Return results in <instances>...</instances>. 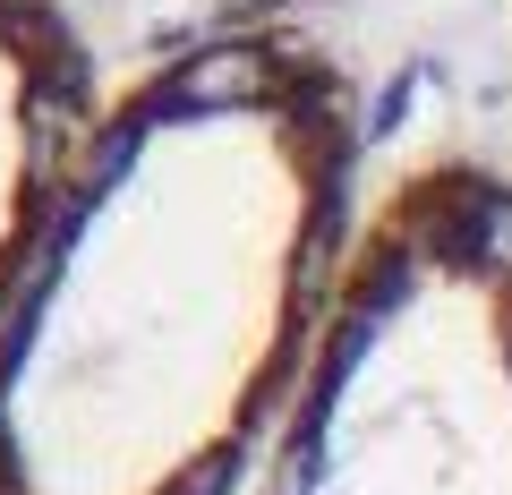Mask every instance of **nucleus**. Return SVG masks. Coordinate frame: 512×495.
I'll return each instance as SVG.
<instances>
[{"mask_svg":"<svg viewBox=\"0 0 512 495\" xmlns=\"http://www.w3.org/2000/svg\"><path fill=\"white\" fill-rule=\"evenodd\" d=\"M77 18L86 9H171L188 18V35H214V26H308L316 9H342V0H69Z\"/></svg>","mask_w":512,"mask_h":495,"instance_id":"4","label":"nucleus"},{"mask_svg":"<svg viewBox=\"0 0 512 495\" xmlns=\"http://www.w3.org/2000/svg\"><path fill=\"white\" fill-rule=\"evenodd\" d=\"M367 120L308 26L111 86L0 316V495H248L367 231Z\"/></svg>","mask_w":512,"mask_h":495,"instance_id":"1","label":"nucleus"},{"mask_svg":"<svg viewBox=\"0 0 512 495\" xmlns=\"http://www.w3.org/2000/svg\"><path fill=\"white\" fill-rule=\"evenodd\" d=\"M248 495H512V163L453 146L376 188Z\"/></svg>","mask_w":512,"mask_h":495,"instance_id":"2","label":"nucleus"},{"mask_svg":"<svg viewBox=\"0 0 512 495\" xmlns=\"http://www.w3.org/2000/svg\"><path fill=\"white\" fill-rule=\"evenodd\" d=\"M111 111L94 35L69 0H0V316L43 257Z\"/></svg>","mask_w":512,"mask_h":495,"instance_id":"3","label":"nucleus"}]
</instances>
